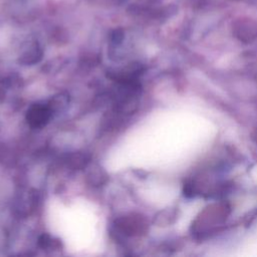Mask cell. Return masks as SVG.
Wrapping results in <instances>:
<instances>
[{"label":"cell","instance_id":"cell-1","mask_svg":"<svg viewBox=\"0 0 257 257\" xmlns=\"http://www.w3.org/2000/svg\"><path fill=\"white\" fill-rule=\"evenodd\" d=\"M52 110L48 104L34 103L26 111V121L32 128H41L45 126L52 116Z\"/></svg>","mask_w":257,"mask_h":257},{"label":"cell","instance_id":"cell-2","mask_svg":"<svg viewBox=\"0 0 257 257\" xmlns=\"http://www.w3.org/2000/svg\"><path fill=\"white\" fill-rule=\"evenodd\" d=\"M85 178L86 182L93 187H100L104 185L108 180L106 172L98 165H92L88 167Z\"/></svg>","mask_w":257,"mask_h":257},{"label":"cell","instance_id":"cell-3","mask_svg":"<svg viewBox=\"0 0 257 257\" xmlns=\"http://www.w3.org/2000/svg\"><path fill=\"white\" fill-rule=\"evenodd\" d=\"M116 228L123 234V235H135L140 232V222L135 219V217H122L117 219L116 221Z\"/></svg>","mask_w":257,"mask_h":257},{"label":"cell","instance_id":"cell-4","mask_svg":"<svg viewBox=\"0 0 257 257\" xmlns=\"http://www.w3.org/2000/svg\"><path fill=\"white\" fill-rule=\"evenodd\" d=\"M42 57V51L39 47L36 45L32 46L28 50H26L19 58V62H21L24 65H32L40 61Z\"/></svg>","mask_w":257,"mask_h":257},{"label":"cell","instance_id":"cell-5","mask_svg":"<svg viewBox=\"0 0 257 257\" xmlns=\"http://www.w3.org/2000/svg\"><path fill=\"white\" fill-rule=\"evenodd\" d=\"M88 157L82 153H73L68 157V166L74 170L82 169L87 166Z\"/></svg>","mask_w":257,"mask_h":257},{"label":"cell","instance_id":"cell-6","mask_svg":"<svg viewBox=\"0 0 257 257\" xmlns=\"http://www.w3.org/2000/svg\"><path fill=\"white\" fill-rule=\"evenodd\" d=\"M67 103H68L67 94L59 93L57 95H54L47 104L53 112V111H56V110H59V109L60 110L63 109L67 105Z\"/></svg>","mask_w":257,"mask_h":257},{"label":"cell","instance_id":"cell-7","mask_svg":"<svg viewBox=\"0 0 257 257\" xmlns=\"http://www.w3.org/2000/svg\"><path fill=\"white\" fill-rule=\"evenodd\" d=\"M37 243H38V246H39L40 248H42L43 250H44V249H49V248H51V247H52V248H55V247L59 244L58 240H55V239H54L53 237H51L50 235L44 234V233L39 236Z\"/></svg>","mask_w":257,"mask_h":257}]
</instances>
